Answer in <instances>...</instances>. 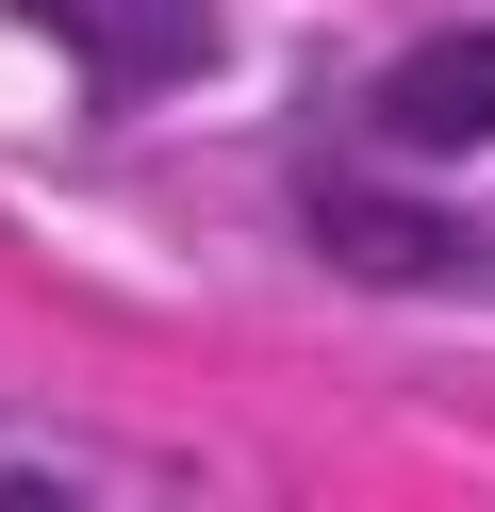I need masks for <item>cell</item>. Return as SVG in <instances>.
Segmentation results:
<instances>
[{
	"label": "cell",
	"instance_id": "cell-1",
	"mask_svg": "<svg viewBox=\"0 0 495 512\" xmlns=\"http://www.w3.org/2000/svg\"><path fill=\"white\" fill-rule=\"evenodd\" d=\"M0 17L50 34L99 116H149V100H182V83L231 67V17H215V0H0Z\"/></svg>",
	"mask_w": 495,
	"mask_h": 512
},
{
	"label": "cell",
	"instance_id": "cell-2",
	"mask_svg": "<svg viewBox=\"0 0 495 512\" xmlns=\"http://www.w3.org/2000/svg\"><path fill=\"white\" fill-rule=\"evenodd\" d=\"M363 133L380 149H495V34H413L363 83Z\"/></svg>",
	"mask_w": 495,
	"mask_h": 512
},
{
	"label": "cell",
	"instance_id": "cell-3",
	"mask_svg": "<svg viewBox=\"0 0 495 512\" xmlns=\"http://www.w3.org/2000/svg\"><path fill=\"white\" fill-rule=\"evenodd\" d=\"M314 232L347 248L363 281H462V248H479V232H446V215H413V199H380V182H347V166L314 182Z\"/></svg>",
	"mask_w": 495,
	"mask_h": 512
}]
</instances>
